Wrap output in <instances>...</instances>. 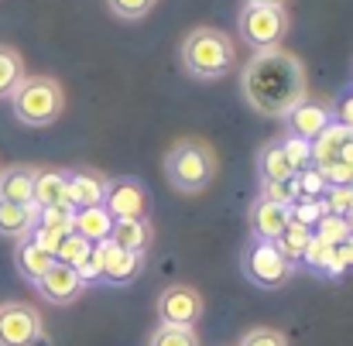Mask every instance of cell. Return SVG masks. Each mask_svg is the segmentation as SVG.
Listing matches in <instances>:
<instances>
[{
	"label": "cell",
	"mask_w": 353,
	"mask_h": 346,
	"mask_svg": "<svg viewBox=\"0 0 353 346\" xmlns=\"http://www.w3.org/2000/svg\"><path fill=\"white\" fill-rule=\"evenodd\" d=\"M240 96L254 114L285 120L299 103L309 100V79L302 59L285 48L257 52L240 72Z\"/></svg>",
	"instance_id": "obj_1"
},
{
	"label": "cell",
	"mask_w": 353,
	"mask_h": 346,
	"mask_svg": "<svg viewBox=\"0 0 353 346\" xmlns=\"http://www.w3.org/2000/svg\"><path fill=\"white\" fill-rule=\"evenodd\" d=\"M179 59H182V69H185L192 79L213 83V79H223V76L234 72L236 45L227 31L203 24V28H192V31L182 38Z\"/></svg>",
	"instance_id": "obj_2"
},
{
	"label": "cell",
	"mask_w": 353,
	"mask_h": 346,
	"mask_svg": "<svg viewBox=\"0 0 353 346\" xmlns=\"http://www.w3.org/2000/svg\"><path fill=\"white\" fill-rule=\"evenodd\" d=\"M165 179L175 192H185V196L203 192L216 179V151L199 137L175 141L165 154Z\"/></svg>",
	"instance_id": "obj_3"
},
{
	"label": "cell",
	"mask_w": 353,
	"mask_h": 346,
	"mask_svg": "<svg viewBox=\"0 0 353 346\" xmlns=\"http://www.w3.org/2000/svg\"><path fill=\"white\" fill-rule=\"evenodd\" d=\"M14 116L28 127H48L65 110V90L52 76H24L10 93Z\"/></svg>",
	"instance_id": "obj_4"
},
{
	"label": "cell",
	"mask_w": 353,
	"mask_h": 346,
	"mask_svg": "<svg viewBox=\"0 0 353 346\" xmlns=\"http://www.w3.org/2000/svg\"><path fill=\"white\" fill-rule=\"evenodd\" d=\"M240 271H243V278L250 281V285H257V288H281L292 274H295V264L274 247V243H268V240H247V247H243V254H240Z\"/></svg>",
	"instance_id": "obj_5"
},
{
	"label": "cell",
	"mask_w": 353,
	"mask_h": 346,
	"mask_svg": "<svg viewBox=\"0 0 353 346\" xmlns=\"http://www.w3.org/2000/svg\"><path fill=\"white\" fill-rule=\"evenodd\" d=\"M288 10L285 7H254L243 3L240 17H236V34L254 48V52H268V48H281V38L288 34Z\"/></svg>",
	"instance_id": "obj_6"
},
{
	"label": "cell",
	"mask_w": 353,
	"mask_h": 346,
	"mask_svg": "<svg viewBox=\"0 0 353 346\" xmlns=\"http://www.w3.org/2000/svg\"><path fill=\"white\" fill-rule=\"evenodd\" d=\"M199 319H203V295L192 285H168L158 295V326L196 329Z\"/></svg>",
	"instance_id": "obj_7"
},
{
	"label": "cell",
	"mask_w": 353,
	"mask_h": 346,
	"mask_svg": "<svg viewBox=\"0 0 353 346\" xmlns=\"http://www.w3.org/2000/svg\"><path fill=\"white\" fill-rule=\"evenodd\" d=\"M41 340V312L28 302L0 305V346H34Z\"/></svg>",
	"instance_id": "obj_8"
},
{
	"label": "cell",
	"mask_w": 353,
	"mask_h": 346,
	"mask_svg": "<svg viewBox=\"0 0 353 346\" xmlns=\"http://www.w3.org/2000/svg\"><path fill=\"white\" fill-rule=\"evenodd\" d=\"M110 220H148V192L137 179L123 175V179H107V192L100 203Z\"/></svg>",
	"instance_id": "obj_9"
},
{
	"label": "cell",
	"mask_w": 353,
	"mask_h": 346,
	"mask_svg": "<svg viewBox=\"0 0 353 346\" xmlns=\"http://www.w3.org/2000/svg\"><path fill=\"white\" fill-rule=\"evenodd\" d=\"M38 292H41V298L45 302H52V305H69V302H76L79 295H83V278H79V271L76 267H69V264H52L45 274H41V281L34 285Z\"/></svg>",
	"instance_id": "obj_10"
},
{
	"label": "cell",
	"mask_w": 353,
	"mask_h": 346,
	"mask_svg": "<svg viewBox=\"0 0 353 346\" xmlns=\"http://www.w3.org/2000/svg\"><path fill=\"white\" fill-rule=\"evenodd\" d=\"M31 206H38V210H72V203H69V185H65V172L38 168V172H34Z\"/></svg>",
	"instance_id": "obj_11"
},
{
	"label": "cell",
	"mask_w": 353,
	"mask_h": 346,
	"mask_svg": "<svg viewBox=\"0 0 353 346\" xmlns=\"http://www.w3.org/2000/svg\"><path fill=\"white\" fill-rule=\"evenodd\" d=\"M141 271H144V254L120 250L110 240L103 243V274H100L103 285H130Z\"/></svg>",
	"instance_id": "obj_12"
},
{
	"label": "cell",
	"mask_w": 353,
	"mask_h": 346,
	"mask_svg": "<svg viewBox=\"0 0 353 346\" xmlns=\"http://www.w3.org/2000/svg\"><path fill=\"white\" fill-rule=\"evenodd\" d=\"M247 220H250V233H254V240H268V243H274V240L281 236V230L288 227L292 213H288V206H278V203L257 199V203L250 206Z\"/></svg>",
	"instance_id": "obj_13"
},
{
	"label": "cell",
	"mask_w": 353,
	"mask_h": 346,
	"mask_svg": "<svg viewBox=\"0 0 353 346\" xmlns=\"http://www.w3.org/2000/svg\"><path fill=\"white\" fill-rule=\"evenodd\" d=\"M65 185H69L72 210H90V206H100L103 203L107 175H97V172H65Z\"/></svg>",
	"instance_id": "obj_14"
},
{
	"label": "cell",
	"mask_w": 353,
	"mask_h": 346,
	"mask_svg": "<svg viewBox=\"0 0 353 346\" xmlns=\"http://www.w3.org/2000/svg\"><path fill=\"white\" fill-rule=\"evenodd\" d=\"M288 120V134L292 137H302V141H316L319 134H323V127L333 120L330 116V107H323V103H312V100H305V103H299L292 114L285 116Z\"/></svg>",
	"instance_id": "obj_15"
},
{
	"label": "cell",
	"mask_w": 353,
	"mask_h": 346,
	"mask_svg": "<svg viewBox=\"0 0 353 346\" xmlns=\"http://www.w3.org/2000/svg\"><path fill=\"white\" fill-rule=\"evenodd\" d=\"M34 172H38V168H31V165L0 168V199H3V203H17V206H31Z\"/></svg>",
	"instance_id": "obj_16"
},
{
	"label": "cell",
	"mask_w": 353,
	"mask_h": 346,
	"mask_svg": "<svg viewBox=\"0 0 353 346\" xmlns=\"http://www.w3.org/2000/svg\"><path fill=\"white\" fill-rule=\"evenodd\" d=\"M14 264H17V274L24 278V281H31V285H38L41 281V274L55 264V257L52 254H45L31 236L28 240H17V250H14Z\"/></svg>",
	"instance_id": "obj_17"
},
{
	"label": "cell",
	"mask_w": 353,
	"mask_h": 346,
	"mask_svg": "<svg viewBox=\"0 0 353 346\" xmlns=\"http://www.w3.org/2000/svg\"><path fill=\"white\" fill-rule=\"evenodd\" d=\"M38 206H17V203H3L0 199V236H14V240H28L34 223H38Z\"/></svg>",
	"instance_id": "obj_18"
},
{
	"label": "cell",
	"mask_w": 353,
	"mask_h": 346,
	"mask_svg": "<svg viewBox=\"0 0 353 346\" xmlns=\"http://www.w3.org/2000/svg\"><path fill=\"white\" fill-rule=\"evenodd\" d=\"M110 230H114V220L103 206H90V210H76L72 216V233H79L83 240L90 243H103L110 240Z\"/></svg>",
	"instance_id": "obj_19"
},
{
	"label": "cell",
	"mask_w": 353,
	"mask_h": 346,
	"mask_svg": "<svg viewBox=\"0 0 353 346\" xmlns=\"http://www.w3.org/2000/svg\"><path fill=\"white\" fill-rule=\"evenodd\" d=\"M110 243L130 254H144L151 247V220H117L110 230Z\"/></svg>",
	"instance_id": "obj_20"
},
{
	"label": "cell",
	"mask_w": 353,
	"mask_h": 346,
	"mask_svg": "<svg viewBox=\"0 0 353 346\" xmlns=\"http://www.w3.org/2000/svg\"><path fill=\"white\" fill-rule=\"evenodd\" d=\"M343 141H347V130H343L340 123H333V120H330V123L323 127V134H319L316 141H309V161H312L316 168L333 165V161L340 158Z\"/></svg>",
	"instance_id": "obj_21"
},
{
	"label": "cell",
	"mask_w": 353,
	"mask_h": 346,
	"mask_svg": "<svg viewBox=\"0 0 353 346\" xmlns=\"http://www.w3.org/2000/svg\"><path fill=\"white\" fill-rule=\"evenodd\" d=\"M257 175H261V182H288V179H295V168L288 165V158H285V151H281L278 141H271V144L261 147V154H257Z\"/></svg>",
	"instance_id": "obj_22"
},
{
	"label": "cell",
	"mask_w": 353,
	"mask_h": 346,
	"mask_svg": "<svg viewBox=\"0 0 353 346\" xmlns=\"http://www.w3.org/2000/svg\"><path fill=\"white\" fill-rule=\"evenodd\" d=\"M21 79H24V59L17 55V48L0 45V100L10 96Z\"/></svg>",
	"instance_id": "obj_23"
},
{
	"label": "cell",
	"mask_w": 353,
	"mask_h": 346,
	"mask_svg": "<svg viewBox=\"0 0 353 346\" xmlns=\"http://www.w3.org/2000/svg\"><path fill=\"white\" fill-rule=\"evenodd\" d=\"M312 240V230H305L302 223H295V220H288V227L281 230V236L274 240V247L292 261V264H299V257H302V250H305V243Z\"/></svg>",
	"instance_id": "obj_24"
},
{
	"label": "cell",
	"mask_w": 353,
	"mask_h": 346,
	"mask_svg": "<svg viewBox=\"0 0 353 346\" xmlns=\"http://www.w3.org/2000/svg\"><path fill=\"white\" fill-rule=\"evenodd\" d=\"M90 250H93V243L90 240H83L79 233H65L62 236V243H59V250H55V261L59 264H69V267H83V261L90 257Z\"/></svg>",
	"instance_id": "obj_25"
},
{
	"label": "cell",
	"mask_w": 353,
	"mask_h": 346,
	"mask_svg": "<svg viewBox=\"0 0 353 346\" xmlns=\"http://www.w3.org/2000/svg\"><path fill=\"white\" fill-rule=\"evenodd\" d=\"M288 213H292V220L295 223H302L305 230H316V223L326 216V203L323 199H295L292 206H288Z\"/></svg>",
	"instance_id": "obj_26"
},
{
	"label": "cell",
	"mask_w": 353,
	"mask_h": 346,
	"mask_svg": "<svg viewBox=\"0 0 353 346\" xmlns=\"http://www.w3.org/2000/svg\"><path fill=\"white\" fill-rule=\"evenodd\" d=\"M151 346H199V336L185 326H158L151 333Z\"/></svg>",
	"instance_id": "obj_27"
},
{
	"label": "cell",
	"mask_w": 353,
	"mask_h": 346,
	"mask_svg": "<svg viewBox=\"0 0 353 346\" xmlns=\"http://www.w3.org/2000/svg\"><path fill=\"white\" fill-rule=\"evenodd\" d=\"M261 199L278 203V206H292L295 199H302L299 179H288V182H261Z\"/></svg>",
	"instance_id": "obj_28"
},
{
	"label": "cell",
	"mask_w": 353,
	"mask_h": 346,
	"mask_svg": "<svg viewBox=\"0 0 353 346\" xmlns=\"http://www.w3.org/2000/svg\"><path fill=\"white\" fill-rule=\"evenodd\" d=\"M312 236H319L326 247H340V243L350 236V230H347V220H343V216H333V213H326V216L316 223Z\"/></svg>",
	"instance_id": "obj_29"
},
{
	"label": "cell",
	"mask_w": 353,
	"mask_h": 346,
	"mask_svg": "<svg viewBox=\"0 0 353 346\" xmlns=\"http://www.w3.org/2000/svg\"><path fill=\"white\" fill-rule=\"evenodd\" d=\"M295 179H299V192H302L305 199H319V196H326V189H330V182H326L323 168H316V165L302 168Z\"/></svg>",
	"instance_id": "obj_30"
},
{
	"label": "cell",
	"mask_w": 353,
	"mask_h": 346,
	"mask_svg": "<svg viewBox=\"0 0 353 346\" xmlns=\"http://www.w3.org/2000/svg\"><path fill=\"white\" fill-rule=\"evenodd\" d=\"M281 151H285V158H288V165L295 168V175L302 172V168H309L312 161H309V141H302V137H292V134H285L281 141Z\"/></svg>",
	"instance_id": "obj_31"
},
{
	"label": "cell",
	"mask_w": 353,
	"mask_h": 346,
	"mask_svg": "<svg viewBox=\"0 0 353 346\" xmlns=\"http://www.w3.org/2000/svg\"><path fill=\"white\" fill-rule=\"evenodd\" d=\"M158 0H107V7L117 14L120 21H141L154 10Z\"/></svg>",
	"instance_id": "obj_32"
},
{
	"label": "cell",
	"mask_w": 353,
	"mask_h": 346,
	"mask_svg": "<svg viewBox=\"0 0 353 346\" xmlns=\"http://www.w3.org/2000/svg\"><path fill=\"white\" fill-rule=\"evenodd\" d=\"M323 203H326V213L347 216L353 210V185H330L326 196H323Z\"/></svg>",
	"instance_id": "obj_33"
},
{
	"label": "cell",
	"mask_w": 353,
	"mask_h": 346,
	"mask_svg": "<svg viewBox=\"0 0 353 346\" xmlns=\"http://www.w3.org/2000/svg\"><path fill=\"white\" fill-rule=\"evenodd\" d=\"M330 116H333V123H340L347 134H353V86L347 90V93H340V96L333 100Z\"/></svg>",
	"instance_id": "obj_34"
},
{
	"label": "cell",
	"mask_w": 353,
	"mask_h": 346,
	"mask_svg": "<svg viewBox=\"0 0 353 346\" xmlns=\"http://www.w3.org/2000/svg\"><path fill=\"white\" fill-rule=\"evenodd\" d=\"M240 346H288V340H285V333H278V329L257 326V329H247V333H243Z\"/></svg>",
	"instance_id": "obj_35"
},
{
	"label": "cell",
	"mask_w": 353,
	"mask_h": 346,
	"mask_svg": "<svg viewBox=\"0 0 353 346\" xmlns=\"http://www.w3.org/2000/svg\"><path fill=\"white\" fill-rule=\"evenodd\" d=\"M62 236H65V233L55 230V227H48V223H34V230H31V240H34L45 254H52V257H55V250H59Z\"/></svg>",
	"instance_id": "obj_36"
},
{
	"label": "cell",
	"mask_w": 353,
	"mask_h": 346,
	"mask_svg": "<svg viewBox=\"0 0 353 346\" xmlns=\"http://www.w3.org/2000/svg\"><path fill=\"white\" fill-rule=\"evenodd\" d=\"M323 175H326V182H330V185H353V168L350 165H343V161L326 165V168H323Z\"/></svg>",
	"instance_id": "obj_37"
},
{
	"label": "cell",
	"mask_w": 353,
	"mask_h": 346,
	"mask_svg": "<svg viewBox=\"0 0 353 346\" xmlns=\"http://www.w3.org/2000/svg\"><path fill=\"white\" fill-rule=\"evenodd\" d=\"M336 261H340V267H353V236H347L336 247Z\"/></svg>",
	"instance_id": "obj_38"
},
{
	"label": "cell",
	"mask_w": 353,
	"mask_h": 346,
	"mask_svg": "<svg viewBox=\"0 0 353 346\" xmlns=\"http://www.w3.org/2000/svg\"><path fill=\"white\" fill-rule=\"evenodd\" d=\"M336 161H343V165H350L353 168V134H347V141H343V147H340V158Z\"/></svg>",
	"instance_id": "obj_39"
},
{
	"label": "cell",
	"mask_w": 353,
	"mask_h": 346,
	"mask_svg": "<svg viewBox=\"0 0 353 346\" xmlns=\"http://www.w3.org/2000/svg\"><path fill=\"white\" fill-rule=\"evenodd\" d=\"M247 3H254V7H285L288 0H247Z\"/></svg>",
	"instance_id": "obj_40"
},
{
	"label": "cell",
	"mask_w": 353,
	"mask_h": 346,
	"mask_svg": "<svg viewBox=\"0 0 353 346\" xmlns=\"http://www.w3.org/2000/svg\"><path fill=\"white\" fill-rule=\"evenodd\" d=\"M343 220H347V230H350V236H353V210L347 213V216H343Z\"/></svg>",
	"instance_id": "obj_41"
}]
</instances>
